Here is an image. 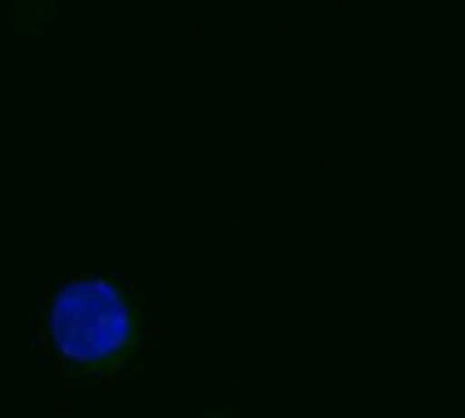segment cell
<instances>
[{"instance_id": "obj_1", "label": "cell", "mask_w": 465, "mask_h": 418, "mask_svg": "<svg viewBox=\"0 0 465 418\" xmlns=\"http://www.w3.org/2000/svg\"><path fill=\"white\" fill-rule=\"evenodd\" d=\"M133 321L112 282H73L52 304V342L73 363H99L124 350Z\"/></svg>"}]
</instances>
